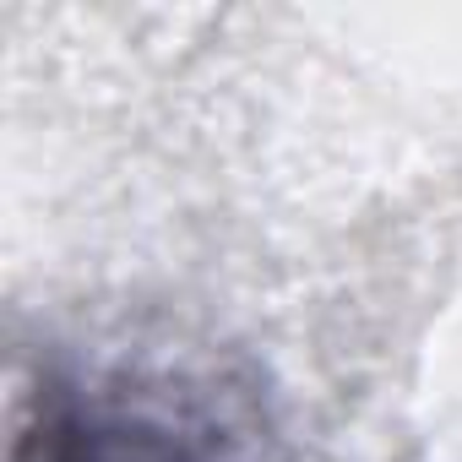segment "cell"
I'll return each mask as SVG.
<instances>
[{"label": "cell", "instance_id": "1", "mask_svg": "<svg viewBox=\"0 0 462 462\" xmlns=\"http://www.w3.org/2000/svg\"><path fill=\"white\" fill-rule=\"evenodd\" d=\"M6 462H240V440L185 386L50 370L23 397Z\"/></svg>", "mask_w": 462, "mask_h": 462}]
</instances>
